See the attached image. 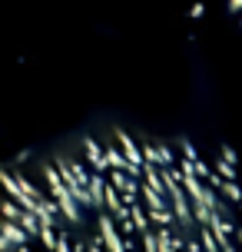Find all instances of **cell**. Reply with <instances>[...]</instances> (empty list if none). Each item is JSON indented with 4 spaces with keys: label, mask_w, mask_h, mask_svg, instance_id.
I'll return each mask as SVG.
<instances>
[{
    "label": "cell",
    "mask_w": 242,
    "mask_h": 252,
    "mask_svg": "<svg viewBox=\"0 0 242 252\" xmlns=\"http://www.w3.org/2000/svg\"><path fill=\"white\" fill-rule=\"evenodd\" d=\"M0 252H242V153L90 139L0 179Z\"/></svg>",
    "instance_id": "6da1fadb"
},
{
    "label": "cell",
    "mask_w": 242,
    "mask_h": 252,
    "mask_svg": "<svg viewBox=\"0 0 242 252\" xmlns=\"http://www.w3.org/2000/svg\"><path fill=\"white\" fill-rule=\"evenodd\" d=\"M226 3H229V10H232V13H236V17L242 20V0H226Z\"/></svg>",
    "instance_id": "7a4b0ae2"
}]
</instances>
